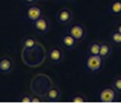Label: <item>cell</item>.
<instances>
[{"label": "cell", "mask_w": 121, "mask_h": 110, "mask_svg": "<svg viewBox=\"0 0 121 110\" xmlns=\"http://www.w3.org/2000/svg\"><path fill=\"white\" fill-rule=\"evenodd\" d=\"M103 63H104V59L100 55H88L85 60V67L90 73L97 74L103 68Z\"/></svg>", "instance_id": "cell-1"}, {"label": "cell", "mask_w": 121, "mask_h": 110, "mask_svg": "<svg viewBox=\"0 0 121 110\" xmlns=\"http://www.w3.org/2000/svg\"><path fill=\"white\" fill-rule=\"evenodd\" d=\"M98 99H99L100 102H115L117 100V91L112 86L103 87L99 91Z\"/></svg>", "instance_id": "cell-2"}, {"label": "cell", "mask_w": 121, "mask_h": 110, "mask_svg": "<svg viewBox=\"0 0 121 110\" xmlns=\"http://www.w3.org/2000/svg\"><path fill=\"white\" fill-rule=\"evenodd\" d=\"M72 18H73V13L71 9H68V8H62V9H59L57 12L56 14V19L57 22L59 23V24L62 26H67L70 24L71 22H72Z\"/></svg>", "instance_id": "cell-3"}, {"label": "cell", "mask_w": 121, "mask_h": 110, "mask_svg": "<svg viewBox=\"0 0 121 110\" xmlns=\"http://www.w3.org/2000/svg\"><path fill=\"white\" fill-rule=\"evenodd\" d=\"M48 59L49 63H52V64H60L65 59L63 49L59 47V46H53L48 53Z\"/></svg>", "instance_id": "cell-4"}, {"label": "cell", "mask_w": 121, "mask_h": 110, "mask_svg": "<svg viewBox=\"0 0 121 110\" xmlns=\"http://www.w3.org/2000/svg\"><path fill=\"white\" fill-rule=\"evenodd\" d=\"M68 33H70L71 36H73L77 42H81L86 36V28L82 24H80V23H75V24L70 26Z\"/></svg>", "instance_id": "cell-5"}, {"label": "cell", "mask_w": 121, "mask_h": 110, "mask_svg": "<svg viewBox=\"0 0 121 110\" xmlns=\"http://www.w3.org/2000/svg\"><path fill=\"white\" fill-rule=\"evenodd\" d=\"M32 27L34 31L39 35H45L49 32V28H50V24H49V21L45 18V16H43L41 18H39L37 21L32 22Z\"/></svg>", "instance_id": "cell-6"}, {"label": "cell", "mask_w": 121, "mask_h": 110, "mask_svg": "<svg viewBox=\"0 0 121 110\" xmlns=\"http://www.w3.org/2000/svg\"><path fill=\"white\" fill-rule=\"evenodd\" d=\"M43 16H44L43 9L40 7H37V5H35V4H31V7H28L27 12H26V17H27V19L31 23L37 21L39 18H41Z\"/></svg>", "instance_id": "cell-7"}, {"label": "cell", "mask_w": 121, "mask_h": 110, "mask_svg": "<svg viewBox=\"0 0 121 110\" xmlns=\"http://www.w3.org/2000/svg\"><path fill=\"white\" fill-rule=\"evenodd\" d=\"M14 68V62L10 56L0 58V74H9Z\"/></svg>", "instance_id": "cell-8"}, {"label": "cell", "mask_w": 121, "mask_h": 110, "mask_svg": "<svg viewBox=\"0 0 121 110\" xmlns=\"http://www.w3.org/2000/svg\"><path fill=\"white\" fill-rule=\"evenodd\" d=\"M60 44H62V46L66 49V50L71 51L77 46V41H76V39H75L73 36H71L70 33H65L62 37H60Z\"/></svg>", "instance_id": "cell-9"}, {"label": "cell", "mask_w": 121, "mask_h": 110, "mask_svg": "<svg viewBox=\"0 0 121 110\" xmlns=\"http://www.w3.org/2000/svg\"><path fill=\"white\" fill-rule=\"evenodd\" d=\"M47 101H50V102H56L60 99V90L56 86H52V87L48 88L47 94H45V97H44Z\"/></svg>", "instance_id": "cell-10"}, {"label": "cell", "mask_w": 121, "mask_h": 110, "mask_svg": "<svg viewBox=\"0 0 121 110\" xmlns=\"http://www.w3.org/2000/svg\"><path fill=\"white\" fill-rule=\"evenodd\" d=\"M108 12L113 17H121V0H112L108 5Z\"/></svg>", "instance_id": "cell-11"}, {"label": "cell", "mask_w": 121, "mask_h": 110, "mask_svg": "<svg viewBox=\"0 0 121 110\" xmlns=\"http://www.w3.org/2000/svg\"><path fill=\"white\" fill-rule=\"evenodd\" d=\"M112 54V46L111 44H108L107 41L100 42V50H99V55L103 58L104 60H107Z\"/></svg>", "instance_id": "cell-12"}, {"label": "cell", "mask_w": 121, "mask_h": 110, "mask_svg": "<svg viewBox=\"0 0 121 110\" xmlns=\"http://www.w3.org/2000/svg\"><path fill=\"white\" fill-rule=\"evenodd\" d=\"M39 45L37 44V41L34 37H25L23 40H22V47L26 49V50H32L34 47H36V46Z\"/></svg>", "instance_id": "cell-13"}, {"label": "cell", "mask_w": 121, "mask_h": 110, "mask_svg": "<svg viewBox=\"0 0 121 110\" xmlns=\"http://www.w3.org/2000/svg\"><path fill=\"white\" fill-rule=\"evenodd\" d=\"M100 50V42L94 41L88 46V55H99Z\"/></svg>", "instance_id": "cell-14"}, {"label": "cell", "mask_w": 121, "mask_h": 110, "mask_svg": "<svg viewBox=\"0 0 121 110\" xmlns=\"http://www.w3.org/2000/svg\"><path fill=\"white\" fill-rule=\"evenodd\" d=\"M109 40H111V42H113L115 45L121 46V33L117 30H115V31L111 32V35H109Z\"/></svg>", "instance_id": "cell-15"}, {"label": "cell", "mask_w": 121, "mask_h": 110, "mask_svg": "<svg viewBox=\"0 0 121 110\" xmlns=\"http://www.w3.org/2000/svg\"><path fill=\"white\" fill-rule=\"evenodd\" d=\"M112 87L117 91V94H121V76L112 78Z\"/></svg>", "instance_id": "cell-16"}, {"label": "cell", "mask_w": 121, "mask_h": 110, "mask_svg": "<svg viewBox=\"0 0 121 110\" xmlns=\"http://www.w3.org/2000/svg\"><path fill=\"white\" fill-rule=\"evenodd\" d=\"M88 99L84 96V95H75V96L71 97L70 102H73V104H82V102H86Z\"/></svg>", "instance_id": "cell-17"}, {"label": "cell", "mask_w": 121, "mask_h": 110, "mask_svg": "<svg viewBox=\"0 0 121 110\" xmlns=\"http://www.w3.org/2000/svg\"><path fill=\"white\" fill-rule=\"evenodd\" d=\"M18 102H22V104L31 102V95H28V94H26V95H22V96L18 99Z\"/></svg>", "instance_id": "cell-18"}, {"label": "cell", "mask_w": 121, "mask_h": 110, "mask_svg": "<svg viewBox=\"0 0 121 110\" xmlns=\"http://www.w3.org/2000/svg\"><path fill=\"white\" fill-rule=\"evenodd\" d=\"M44 99L41 96H37V95H31V102H43Z\"/></svg>", "instance_id": "cell-19"}, {"label": "cell", "mask_w": 121, "mask_h": 110, "mask_svg": "<svg viewBox=\"0 0 121 110\" xmlns=\"http://www.w3.org/2000/svg\"><path fill=\"white\" fill-rule=\"evenodd\" d=\"M22 1L26 3V4H35L37 0H22Z\"/></svg>", "instance_id": "cell-20"}, {"label": "cell", "mask_w": 121, "mask_h": 110, "mask_svg": "<svg viewBox=\"0 0 121 110\" xmlns=\"http://www.w3.org/2000/svg\"><path fill=\"white\" fill-rule=\"evenodd\" d=\"M116 30L119 31V32L121 33V23H119V24H117V27H116Z\"/></svg>", "instance_id": "cell-21"}, {"label": "cell", "mask_w": 121, "mask_h": 110, "mask_svg": "<svg viewBox=\"0 0 121 110\" xmlns=\"http://www.w3.org/2000/svg\"><path fill=\"white\" fill-rule=\"evenodd\" d=\"M41 1H44V0H41Z\"/></svg>", "instance_id": "cell-22"}]
</instances>
